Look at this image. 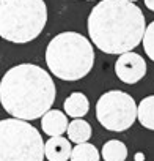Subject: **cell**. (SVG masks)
I'll return each mask as SVG.
<instances>
[{
    "mask_svg": "<svg viewBox=\"0 0 154 161\" xmlns=\"http://www.w3.org/2000/svg\"><path fill=\"white\" fill-rule=\"evenodd\" d=\"M146 29L141 10L129 0H101L88 16V35L105 54L129 52L141 43Z\"/></svg>",
    "mask_w": 154,
    "mask_h": 161,
    "instance_id": "1",
    "label": "cell"
},
{
    "mask_svg": "<svg viewBox=\"0 0 154 161\" xmlns=\"http://www.w3.org/2000/svg\"><path fill=\"white\" fill-rule=\"evenodd\" d=\"M55 84L38 65L21 63L10 68L0 80V104L14 119L36 120L55 101Z\"/></svg>",
    "mask_w": 154,
    "mask_h": 161,
    "instance_id": "2",
    "label": "cell"
},
{
    "mask_svg": "<svg viewBox=\"0 0 154 161\" xmlns=\"http://www.w3.org/2000/svg\"><path fill=\"white\" fill-rule=\"evenodd\" d=\"M46 63L61 80H79L95 65V51L88 38L77 32H63L50 40L46 49Z\"/></svg>",
    "mask_w": 154,
    "mask_h": 161,
    "instance_id": "3",
    "label": "cell"
},
{
    "mask_svg": "<svg viewBox=\"0 0 154 161\" xmlns=\"http://www.w3.org/2000/svg\"><path fill=\"white\" fill-rule=\"evenodd\" d=\"M47 24L44 0H0V36L25 44L41 35Z\"/></svg>",
    "mask_w": 154,
    "mask_h": 161,
    "instance_id": "4",
    "label": "cell"
},
{
    "mask_svg": "<svg viewBox=\"0 0 154 161\" xmlns=\"http://www.w3.org/2000/svg\"><path fill=\"white\" fill-rule=\"evenodd\" d=\"M0 161H44V142L27 120H0Z\"/></svg>",
    "mask_w": 154,
    "mask_h": 161,
    "instance_id": "5",
    "label": "cell"
},
{
    "mask_svg": "<svg viewBox=\"0 0 154 161\" xmlns=\"http://www.w3.org/2000/svg\"><path fill=\"white\" fill-rule=\"evenodd\" d=\"M98 122L109 131H124L137 119L134 98L123 90L105 92L96 103Z\"/></svg>",
    "mask_w": 154,
    "mask_h": 161,
    "instance_id": "6",
    "label": "cell"
},
{
    "mask_svg": "<svg viewBox=\"0 0 154 161\" xmlns=\"http://www.w3.org/2000/svg\"><path fill=\"white\" fill-rule=\"evenodd\" d=\"M115 73L124 84H137L146 74V62L141 55L132 51L123 52L115 63Z\"/></svg>",
    "mask_w": 154,
    "mask_h": 161,
    "instance_id": "7",
    "label": "cell"
},
{
    "mask_svg": "<svg viewBox=\"0 0 154 161\" xmlns=\"http://www.w3.org/2000/svg\"><path fill=\"white\" fill-rule=\"evenodd\" d=\"M68 117L58 109H49L41 115V128L49 136H61L68 128Z\"/></svg>",
    "mask_w": 154,
    "mask_h": 161,
    "instance_id": "8",
    "label": "cell"
},
{
    "mask_svg": "<svg viewBox=\"0 0 154 161\" xmlns=\"http://www.w3.org/2000/svg\"><path fill=\"white\" fill-rule=\"evenodd\" d=\"M71 142L63 136H50L44 144V156L49 161H68L71 155Z\"/></svg>",
    "mask_w": 154,
    "mask_h": 161,
    "instance_id": "9",
    "label": "cell"
},
{
    "mask_svg": "<svg viewBox=\"0 0 154 161\" xmlns=\"http://www.w3.org/2000/svg\"><path fill=\"white\" fill-rule=\"evenodd\" d=\"M64 112L66 115L69 117H74V119H80L84 117L88 109H90V101L88 98L82 93V92H72L66 100H64Z\"/></svg>",
    "mask_w": 154,
    "mask_h": 161,
    "instance_id": "10",
    "label": "cell"
},
{
    "mask_svg": "<svg viewBox=\"0 0 154 161\" xmlns=\"http://www.w3.org/2000/svg\"><path fill=\"white\" fill-rule=\"evenodd\" d=\"M66 133H68L69 141H72L74 144H82V142H88L93 130H91L88 122H85L82 119H75V120L68 123Z\"/></svg>",
    "mask_w": 154,
    "mask_h": 161,
    "instance_id": "11",
    "label": "cell"
},
{
    "mask_svg": "<svg viewBox=\"0 0 154 161\" xmlns=\"http://www.w3.org/2000/svg\"><path fill=\"white\" fill-rule=\"evenodd\" d=\"M137 119L141 126L154 131V95H149L137 106Z\"/></svg>",
    "mask_w": 154,
    "mask_h": 161,
    "instance_id": "12",
    "label": "cell"
},
{
    "mask_svg": "<svg viewBox=\"0 0 154 161\" xmlns=\"http://www.w3.org/2000/svg\"><path fill=\"white\" fill-rule=\"evenodd\" d=\"M99 158L101 155L98 148L90 142L77 144L74 148H71V155H69L71 161H99Z\"/></svg>",
    "mask_w": 154,
    "mask_h": 161,
    "instance_id": "13",
    "label": "cell"
},
{
    "mask_svg": "<svg viewBox=\"0 0 154 161\" xmlns=\"http://www.w3.org/2000/svg\"><path fill=\"white\" fill-rule=\"evenodd\" d=\"M102 158L105 161H124L127 158V147L118 139L107 141L102 147Z\"/></svg>",
    "mask_w": 154,
    "mask_h": 161,
    "instance_id": "14",
    "label": "cell"
},
{
    "mask_svg": "<svg viewBox=\"0 0 154 161\" xmlns=\"http://www.w3.org/2000/svg\"><path fill=\"white\" fill-rule=\"evenodd\" d=\"M141 43H143V49H145L148 58H151L154 62V21L145 29Z\"/></svg>",
    "mask_w": 154,
    "mask_h": 161,
    "instance_id": "15",
    "label": "cell"
},
{
    "mask_svg": "<svg viewBox=\"0 0 154 161\" xmlns=\"http://www.w3.org/2000/svg\"><path fill=\"white\" fill-rule=\"evenodd\" d=\"M134 159H135V161H145V153H141V152H138V153H135V156H134Z\"/></svg>",
    "mask_w": 154,
    "mask_h": 161,
    "instance_id": "16",
    "label": "cell"
},
{
    "mask_svg": "<svg viewBox=\"0 0 154 161\" xmlns=\"http://www.w3.org/2000/svg\"><path fill=\"white\" fill-rule=\"evenodd\" d=\"M145 5H146L151 11H154V0H145Z\"/></svg>",
    "mask_w": 154,
    "mask_h": 161,
    "instance_id": "17",
    "label": "cell"
},
{
    "mask_svg": "<svg viewBox=\"0 0 154 161\" xmlns=\"http://www.w3.org/2000/svg\"><path fill=\"white\" fill-rule=\"evenodd\" d=\"M129 2H137V0H129Z\"/></svg>",
    "mask_w": 154,
    "mask_h": 161,
    "instance_id": "18",
    "label": "cell"
}]
</instances>
